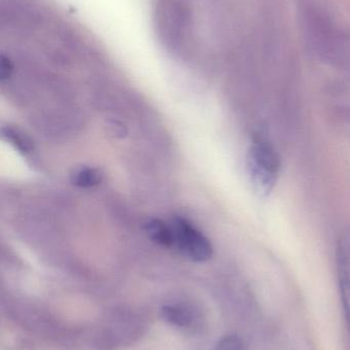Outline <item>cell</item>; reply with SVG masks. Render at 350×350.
Listing matches in <instances>:
<instances>
[{
    "label": "cell",
    "instance_id": "obj_4",
    "mask_svg": "<svg viewBox=\"0 0 350 350\" xmlns=\"http://www.w3.org/2000/svg\"><path fill=\"white\" fill-rule=\"evenodd\" d=\"M336 269L339 293L350 338V232H343L337 241Z\"/></svg>",
    "mask_w": 350,
    "mask_h": 350
},
{
    "label": "cell",
    "instance_id": "obj_9",
    "mask_svg": "<svg viewBox=\"0 0 350 350\" xmlns=\"http://www.w3.org/2000/svg\"><path fill=\"white\" fill-rule=\"evenodd\" d=\"M242 339L236 335H228L222 338L216 345L214 350H242Z\"/></svg>",
    "mask_w": 350,
    "mask_h": 350
},
{
    "label": "cell",
    "instance_id": "obj_1",
    "mask_svg": "<svg viewBox=\"0 0 350 350\" xmlns=\"http://www.w3.org/2000/svg\"><path fill=\"white\" fill-rule=\"evenodd\" d=\"M156 31L162 42L180 51L193 41V12L187 0H160L156 4Z\"/></svg>",
    "mask_w": 350,
    "mask_h": 350
},
{
    "label": "cell",
    "instance_id": "obj_3",
    "mask_svg": "<svg viewBox=\"0 0 350 350\" xmlns=\"http://www.w3.org/2000/svg\"><path fill=\"white\" fill-rule=\"evenodd\" d=\"M171 224L174 232V248L195 262H205L211 259L213 247L203 232L185 218H174Z\"/></svg>",
    "mask_w": 350,
    "mask_h": 350
},
{
    "label": "cell",
    "instance_id": "obj_8",
    "mask_svg": "<svg viewBox=\"0 0 350 350\" xmlns=\"http://www.w3.org/2000/svg\"><path fill=\"white\" fill-rule=\"evenodd\" d=\"M3 135L16 149L18 150L20 153L24 155H28L32 152L33 147L28 137L23 135L22 133H18L12 129H3Z\"/></svg>",
    "mask_w": 350,
    "mask_h": 350
},
{
    "label": "cell",
    "instance_id": "obj_2",
    "mask_svg": "<svg viewBox=\"0 0 350 350\" xmlns=\"http://www.w3.org/2000/svg\"><path fill=\"white\" fill-rule=\"evenodd\" d=\"M282 161L273 144L261 137H253L247 153V172L253 191L261 199L273 193L281 174Z\"/></svg>",
    "mask_w": 350,
    "mask_h": 350
},
{
    "label": "cell",
    "instance_id": "obj_5",
    "mask_svg": "<svg viewBox=\"0 0 350 350\" xmlns=\"http://www.w3.org/2000/svg\"><path fill=\"white\" fill-rule=\"evenodd\" d=\"M162 318L177 328H189L195 322V312L182 304H166L162 308Z\"/></svg>",
    "mask_w": 350,
    "mask_h": 350
},
{
    "label": "cell",
    "instance_id": "obj_6",
    "mask_svg": "<svg viewBox=\"0 0 350 350\" xmlns=\"http://www.w3.org/2000/svg\"><path fill=\"white\" fill-rule=\"evenodd\" d=\"M146 232L156 244L166 248H174V232L172 224H166L160 219H152L146 224Z\"/></svg>",
    "mask_w": 350,
    "mask_h": 350
},
{
    "label": "cell",
    "instance_id": "obj_7",
    "mask_svg": "<svg viewBox=\"0 0 350 350\" xmlns=\"http://www.w3.org/2000/svg\"><path fill=\"white\" fill-rule=\"evenodd\" d=\"M71 180L76 187L90 189L102 183L103 174L96 168L80 167L71 175Z\"/></svg>",
    "mask_w": 350,
    "mask_h": 350
}]
</instances>
